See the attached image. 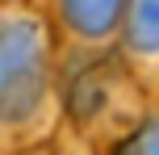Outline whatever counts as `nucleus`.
<instances>
[{"instance_id":"1","label":"nucleus","mask_w":159,"mask_h":155,"mask_svg":"<svg viewBox=\"0 0 159 155\" xmlns=\"http://www.w3.org/2000/svg\"><path fill=\"white\" fill-rule=\"evenodd\" d=\"M46 88V59L34 25H0V122H25Z\"/></svg>"},{"instance_id":"4","label":"nucleus","mask_w":159,"mask_h":155,"mask_svg":"<svg viewBox=\"0 0 159 155\" xmlns=\"http://www.w3.org/2000/svg\"><path fill=\"white\" fill-rule=\"evenodd\" d=\"M130 155H159V126H147L138 134V143L130 147Z\"/></svg>"},{"instance_id":"2","label":"nucleus","mask_w":159,"mask_h":155,"mask_svg":"<svg viewBox=\"0 0 159 155\" xmlns=\"http://www.w3.org/2000/svg\"><path fill=\"white\" fill-rule=\"evenodd\" d=\"M63 4H67V21L75 25V34L101 38V34L113 30L121 0H63Z\"/></svg>"},{"instance_id":"3","label":"nucleus","mask_w":159,"mask_h":155,"mask_svg":"<svg viewBox=\"0 0 159 155\" xmlns=\"http://www.w3.org/2000/svg\"><path fill=\"white\" fill-rule=\"evenodd\" d=\"M130 42L138 50H159V0H134Z\"/></svg>"}]
</instances>
